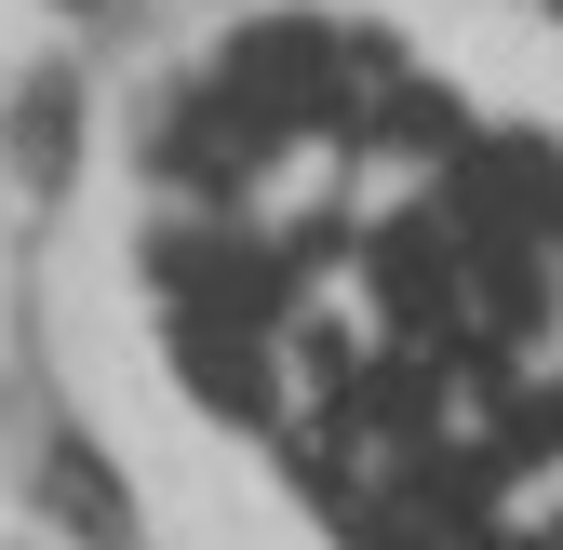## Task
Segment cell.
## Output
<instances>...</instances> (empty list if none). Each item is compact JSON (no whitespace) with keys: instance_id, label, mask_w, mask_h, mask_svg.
<instances>
[{"instance_id":"1","label":"cell","mask_w":563,"mask_h":550,"mask_svg":"<svg viewBox=\"0 0 563 550\" xmlns=\"http://www.w3.org/2000/svg\"><path fill=\"white\" fill-rule=\"evenodd\" d=\"M67 121H81V95L41 67V81L14 95V162H27V175H67Z\"/></svg>"}]
</instances>
